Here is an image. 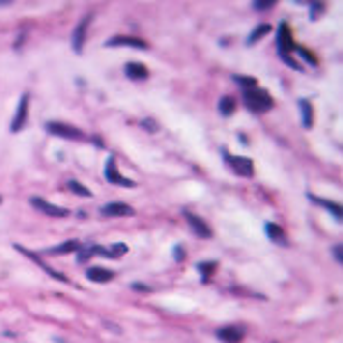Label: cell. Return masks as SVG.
Here are the masks:
<instances>
[{
	"label": "cell",
	"instance_id": "cell-3",
	"mask_svg": "<svg viewBox=\"0 0 343 343\" xmlns=\"http://www.w3.org/2000/svg\"><path fill=\"white\" fill-rule=\"evenodd\" d=\"M30 206L37 208L39 213H44V215H51V218H66L69 215L66 208L51 204V201H46V199H41V197H30Z\"/></svg>",
	"mask_w": 343,
	"mask_h": 343
},
{
	"label": "cell",
	"instance_id": "cell-16",
	"mask_svg": "<svg viewBox=\"0 0 343 343\" xmlns=\"http://www.w3.org/2000/svg\"><path fill=\"white\" fill-rule=\"evenodd\" d=\"M69 252H80V243L78 240H66L62 245H55L51 250H46L44 254H51V257H62V254H69Z\"/></svg>",
	"mask_w": 343,
	"mask_h": 343
},
{
	"label": "cell",
	"instance_id": "cell-26",
	"mask_svg": "<svg viewBox=\"0 0 343 343\" xmlns=\"http://www.w3.org/2000/svg\"><path fill=\"white\" fill-rule=\"evenodd\" d=\"M254 9H258V12H263V9H270V7H275V0H257L254 2Z\"/></svg>",
	"mask_w": 343,
	"mask_h": 343
},
{
	"label": "cell",
	"instance_id": "cell-17",
	"mask_svg": "<svg viewBox=\"0 0 343 343\" xmlns=\"http://www.w3.org/2000/svg\"><path fill=\"white\" fill-rule=\"evenodd\" d=\"M309 199L314 201V204L327 208V211L332 213V218H334V220H339V222L343 220V211H341V206H339V204H334V201H327V199H320V197H316V195H309Z\"/></svg>",
	"mask_w": 343,
	"mask_h": 343
},
{
	"label": "cell",
	"instance_id": "cell-20",
	"mask_svg": "<svg viewBox=\"0 0 343 343\" xmlns=\"http://www.w3.org/2000/svg\"><path fill=\"white\" fill-rule=\"evenodd\" d=\"M197 268L201 272V282H208L211 275H215V270H218V261H201Z\"/></svg>",
	"mask_w": 343,
	"mask_h": 343
},
{
	"label": "cell",
	"instance_id": "cell-8",
	"mask_svg": "<svg viewBox=\"0 0 343 343\" xmlns=\"http://www.w3.org/2000/svg\"><path fill=\"white\" fill-rule=\"evenodd\" d=\"M183 218H185V222L190 225V229L197 233L199 238H204V240H208V238H213V231H211V227L206 225L204 220L199 218V215H195V213H190V211H185L183 213Z\"/></svg>",
	"mask_w": 343,
	"mask_h": 343
},
{
	"label": "cell",
	"instance_id": "cell-11",
	"mask_svg": "<svg viewBox=\"0 0 343 343\" xmlns=\"http://www.w3.org/2000/svg\"><path fill=\"white\" fill-rule=\"evenodd\" d=\"M28 119V94H23L19 101V110H16V114H14L12 124H9V131L12 133H19L21 128H23V124H26Z\"/></svg>",
	"mask_w": 343,
	"mask_h": 343
},
{
	"label": "cell",
	"instance_id": "cell-32",
	"mask_svg": "<svg viewBox=\"0 0 343 343\" xmlns=\"http://www.w3.org/2000/svg\"><path fill=\"white\" fill-rule=\"evenodd\" d=\"M0 201H2V197H0Z\"/></svg>",
	"mask_w": 343,
	"mask_h": 343
},
{
	"label": "cell",
	"instance_id": "cell-19",
	"mask_svg": "<svg viewBox=\"0 0 343 343\" xmlns=\"http://www.w3.org/2000/svg\"><path fill=\"white\" fill-rule=\"evenodd\" d=\"M218 110H220L222 117H231V114L236 113V99H233V96H222V99H220Z\"/></svg>",
	"mask_w": 343,
	"mask_h": 343
},
{
	"label": "cell",
	"instance_id": "cell-12",
	"mask_svg": "<svg viewBox=\"0 0 343 343\" xmlns=\"http://www.w3.org/2000/svg\"><path fill=\"white\" fill-rule=\"evenodd\" d=\"M87 279L94 282V284H106V282H113V279H114V272L108 270V268H99V265H94V268H87Z\"/></svg>",
	"mask_w": 343,
	"mask_h": 343
},
{
	"label": "cell",
	"instance_id": "cell-18",
	"mask_svg": "<svg viewBox=\"0 0 343 343\" xmlns=\"http://www.w3.org/2000/svg\"><path fill=\"white\" fill-rule=\"evenodd\" d=\"M265 233H268V238H270L272 243H277V245H286L288 240H286V233L284 229L279 225H275V222H268L265 225Z\"/></svg>",
	"mask_w": 343,
	"mask_h": 343
},
{
	"label": "cell",
	"instance_id": "cell-29",
	"mask_svg": "<svg viewBox=\"0 0 343 343\" xmlns=\"http://www.w3.org/2000/svg\"><path fill=\"white\" fill-rule=\"evenodd\" d=\"M334 258L343 263V247H341V245H337V247H334Z\"/></svg>",
	"mask_w": 343,
	"mask_h": 343
},
{
	"label": "cell",
	"instance_id": "cell-24",
	"mask_svg": "<svg viewBox=\"0 0 343 343\" xmlns=\"http://www.w3.org/2000/svg\"><path fill=\"white\" fill-rule=\"evenodd\" d=\"M297 53H300V57H302L304 59V62H309V64L311 66H316L318 64V59H316V55H311V51H309V48H297Z\"/></svg>",
	"mask_w": 343,
	"mask_h": 343
},
{
	"label": "cell",
	"instance_id": "cell-22",
	"mask_svg": "<svg viewBox=\"0 0 343 343\" xmlns=\"http://www.w3.org/2000/svg\"><path fill=\"white\" fill-rule=\"evenodd\" d=\"M300 110H302V124L304 128H311L314 126V110H311V103L309 101H300Z\"/></svg>",
	"mask_w": 343,
	"mask_h": 343
},
{
	"label": "cell",
	"instance_id": "cell-21",
	"mask_svg": "<svg viewBox=\"0 0 343 343\" xmlns=\"http://www.w3.org/2000/svg\"><path fill=\"white\" fill-rule=\"evenodd\" d=\"M268 32H270V26H268V23H261V26H257V28H254V32L247 37V46H254V44H257L258 39H263Z\"/></svg>",
	"mask_w": 343,
	"mask_h": 343
},
{
	"label": "cell",
	"instance_id": "cell-25",
	"mask_svg": "<svg viewBox=\"0 0 343 343\" xmlns=\"http://www.w3.org/2000/svg\"><path fill=\"white\" fill-rule=\"evenodd\" d=\"M233 83L243 85V89H250V87H257V80L247 78V76H233Z\"/></svg>",
	"mask_w": 343,
	"mask_h": 343
},
{
	"label": "cell",
	"instance_id": "cell-30",
	"mask_svg": "<svg viewBox=\"0 0 343 343\" xmlns=\"http://www.w3.org/2000/svg\"><path fill=\"white\" fill-rule=\"evenodd\" d=\"M174 257H176L178 261H183V250H181V247H176V250H174Z\"/></svg>",
	"mask_w": 343,
	"mask_h": 343
},
{
	"label": "cell",
	"instance_id": "cell-14",
	"mask_svg": "<svg viewBox=\"0 0 343 343\" xmlns=\"http://www.w3.org/2000/svg\"><path fill=\"white\" fill-rule=\"evenodd\" d=\"M92 21V14L87 16V19H83L78 23V28H76V32H73V51L76 53H80L83 51V41H85V32H87V23Z\"/></svg>",
	"mask_w": 343,
	"mask_h": 343
},
{
	"label": "cell",
	"instance_id": "cell-10",
	"mask_svg": "<svg viewBox=\"0 0 343 343\" xmlns=\"http://www.w3.org/2000/svg\"><path fill=\"white\" fill-rule=\"evenodd\" d=\"M108 46H131L140 48V51H149V44L140 37H128V34H117L113 39H108Z\"/></svg>",
	"mask_w": 343,
	"mask_h": 343
},
{
	"label": "cell",
	"instance_id": "cell-5",
	"mask_svg": "<svg viewBox=\"0 0 343 343\" xmlns=\"http://www.w3.org/2000/svg\"><path fill=\"white\" fill-rule=\"evenodd\" d=\"M106 178H108V183H113V185H121V188H135V181H131V178H126L124 174H119L117 172V160L110 158L108 160V165H106Z\"/></svg>",
	"mask_w": 343,
	"mask_h": 343
},
{
	"label": "cell",
	"instance_id": "cell-23",
	"mask_svg": "<svg viewBox=\"0 0 343 343\" xmlns=\"http://www.w3.org/2000/svg\"><path fill=\"white\" fill-rule=\"evenodd\" d=\"M66 190L76 192L78 197H92V190H89V188H85V185H80L76 178H69V181H66Z\"/></svg>",
	"mask_w": 343,
	"mask_h": 343
},
{
	"label": "cell",
	"instance_id": "cell-28",
	"mask_svg": "<svg viewBox=\"0 0 343 343\" xmlns=\"http://www.w3.org/2000/svg\"><path fill=\"white\" fill-rule=\"evenodd\" d=\"M323 9H325V7L320 5V2H314V5H311V19H318Z\"/></svg>",
	"mask_w": 343,
	"mask_h": 343
},
{
	"label": "cell",
	"instance_id": "cell-9",
	"mask_svg": "<svg viewBox=\"0 0 343 343\" xmlns=\"http://www.w3.org/2000/svg\"><path fill=\"white\" fill-rule=\"evenodd\" d=\"M101 215H106V218H131V215H135V211H133V206L124 204V201H113V204H106L101 208Z\"/></svg>",
	"mask_w": 343,
	"mask_h": 343
},
{
	"label": "cell",
	"instance_id": "cell-31",
	"mask_svg": "<svg viewBox=\"0 0 343 343\" xmlns=\"http://www.w3.org/2000/svg\"><path fill=\"white\" fill-rule=\"evenodd\" d=\"M133 290H142V293H146L149 288H146V286H142V284H133Z\"/></svg>",
	"mask_w": 343,
	"mask_h": 343
},
{
	"label": "cell",
	"instance_id": "cell-4",
	"mask_svg": "<svg viewBox=\"0 0 343 343\" xmlns=\"http://www.w3.org/2000/svg\"><path fill=\"white\" fill-rule=\"evenodd\" d=\"M215 334H218V339L222 343H240L245 339V334H247V330H245L243 325H225Z\"/></svg>",
	"mask_w": 343,
	"mask_h": 343
},
{
	"label": "cell",
	"instance_id": "cell-1",
	"mask_svg": "<svg viewBox=\"0 0 343 343\" xmlns=\"http://www.w3.org/2000/svg\"><path fill=\"white\" fill-rule=\"evenodd\" d=\"M243 101L245 106H247V110L254 114H263L268 113L272 106H275V101H272V96L265 89H261V87H250V89H243Z\"/></svg>",
	"mask_w": 343,
	"mask_h": 343
},
{
	"label": "cell",
	"instance_id": "cell-15",
	"mask_svg": "<svg viewBox=\"0 0 343 343\" xmlns=\"http://www.w3.org/2000/svg\"><path fill=\"white\" fill-rule=\"evenodd\" d=\"M124 71L131 80H146L149 78V69H146L144 64H138V62H128Z\"/></svg>",
	"mask_w": 343,
	"mask_h": 343
},
{
	"label": "cell",
	"instance_id": "cell-27",
	"mask_svg": "<svg viewBox=\"0 0 343 343\" xmlns=\"http://www.w3.org/2000/svg\"><path fill=\"white\" fill-rule=\"evenodd\" d=\"M142 128H146L149 133L158 131V126H156V121H153V119H144V121H142Z\"/></svg>",
	"mask_w": 343,
	"mask_h": 343
},
{
	"label": "cell",
	"instance_id": "cell-7",
	"mask_svg": "<svg viewBox=\"0 0 343 343\" xmlns=\"http://www.w3.org/2000/svg\"><path fill=\"white\" fill-rule=\"evenodd\" d=\"M227 165L236 172L238 176H252L254 174V163L245 156H227Z\"/></svg>",
	"mask_w": 343,
	"mask_h": 343
},
{
	"label": "cell",
	"instance_id": "cell-13",
	"mask_svg": "<svg viewBox=\"0 0 343 343\" xmlns=\"http://www.w3.org/2000/svg\"><path fill=\"white\" fill-rule=\"evenodd\" d=\"M128 252L124 243H117V245H110V247H96V257H106V258H121Z\"/></svg>",
	"mask_w": 343,
	"mask_h": 343
},
{
	"label": "cell",
	"instance_id": "cell-6",
	"mask_svg": "<svg viewBox=\"0 0 343 343\" xmlns=\"http://www.w3.org/2000/svg\"><path fill=\"white\" fill-rule=\"evenodd\" d=\"M277 46H279V55H290V51L295 48L293 37H290V28L286 21H282L277 28Z\"/></svg>",
	"mask_w": 343,
	"mask_h": 343
},
{
	"label": "cell",
	"instance_id": "cell-2",
	"mask_svg": "<svg viewBox=\"0 0 343 343\" xmlns=\"http://www.w3.org/2000/svg\"><path fill=\"white\" fill-rule=\"evenodd\" d=\"M46 131L51 133V135H57V138L71 140V142L85 140V133L80 131V128H76V126H71V124H62V121H48Z\"/></svg>",
	"mask_w": 343,
	"mask_h": 343
}]
</instances>
